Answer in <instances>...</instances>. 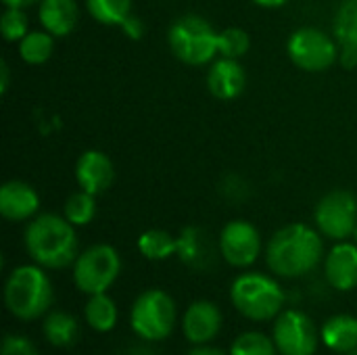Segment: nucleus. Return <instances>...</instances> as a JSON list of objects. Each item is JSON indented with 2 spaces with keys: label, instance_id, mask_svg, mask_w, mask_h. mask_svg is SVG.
Listing matches in <instances>:
<instances>
[{
  "label": "nucleus",
  "instance_id": "nucleus-1",
  "mask_svg": "<svg viewBox=\"0 0 357 355\" xmlns=\"http://www.w3.org/2000/svg\"><path fill=\"white\" fill-rule=\"evenodd\" d=\"M322 239L307 224H289L280 228L268 243V268L282 278H299L310 274L322 259Z\"/></svg>",
  "mask_w": 357,
  "mask_h": 355
},
{
  "label": "nucleus",
  "instance_id": "nucleus-2",
  "mask_svg": "<svg viewBox=\"0 0 357 355\" xmlns=\"http://www.w3.org/2000/svg\"><path fill=\"white\" fill-rule=\"evenodd\" d=\"M27 255L42 268L61 270L77 259V234L65 216L42 213L33 218L23 234Z\"/></svg>",
  "mask_w": 357,
  "mask_h": 355
},
{
  "label": "nucleus",
  "instance_id": "nucleus-3",
  "mask_svg": "<svg viewBox=\"0 0 357 355\" xmlns=\"http://www.w3.org/2000/svg\"><path fill=\"white\" fill-rule=\"evenodd\" d=\"M4 301L19 320H36L52 303V285L42 266H19L10 272L4 287Z\"/></svg>",
  "mask_w": 357,
  "mask_h": 355
},
{
  "label": "nucleus",
  "instance_id": "nucleus-4",
  "mask_svg": "<svg viewBox=\"0 0 357 355\" xmlns=\"http://www.w3.org/2000/svg\"><path fill=\"white\" fill-rule=\"evenodd\" d=\"M218 33L213 25L199 15L178 17L167 31V44L174 56L186 65L201 67L215 59L218 52Z\"/></svg>",
  "mask_w": 357,
  "mask_h": 355
},
{
  "label": "nucleus",
  "instance_id": "nucleus-5",
  "mask_svg": "<svg viewBox=\"0 0 357 355\" xmlns=\"http://www.w3.org/2000/svg\"><path fill=\"white\" fill-rule=\"evenodd\" d=\"M234 308L249 320L266 322L282 312L284 293L280 285L259 272L241 274L230 289Z\"/></svg>",
  "mask_w": 357,
  "mask_h": 355
},
{
  "label": "nucleus",
  "instance_id": "nucleus-6",
  "mask_svg": "<svg viewBox=\"0 0 357 355\" xmlns=\"http://www.w3.org/2000/svg\"><path fill=\"white\" fill-rule=\"evenodd\" d=\"M130 324L134 333L144 341H163L172 335L176 324V303L161 291H144L132 305Z\"/></svg>",
  "mask_w": 357,
  "mask_h": 355
},
{
  "label": "nucleus",
  "instance_id": "nucleus-7",
  "mask_svg": "<svg viewBox=\"0 0 357 355\" xmlns=\"http://www.w3.org/2000/svg\"><path fill=\"white\" fill-rule=\"evenodd\" d=\"M121 272V257L111 245H92L82 251L73 264L75 287L86 295L105 293Z\"/></svg>",
  "mask_w": 357,
  "mask_h": 355
},
{
  "label": "nucleus",
  "instance_id": "nucleus-8",
  "mask_svg": "<svg viewBox=\"0 0 357 355\" xmlns=\"http://www.w3.org/2000/svg\"><path fill=\"white\" fill-rule=\"evenodd\" d=\"M337 44V38L333 40V36L318 27H299L289 36L287 52L293 65H297L299 69L320 73L331 69L339 59Z\"/></svg>",
  "mask_w": 357,
  "mask_h": 355
},
{
  "label": "nucleus",
  "instance_id": "nucleus-9",
  "mask_svg": "<svg viewBox=\"0 0 357 355\" xmlns=\"http://www.w3.org/2000/svg\"><path fill=\"white\" fill-rule=\"evenodd\" d=\"M314 222L318 230L333 241H347L357 226V199L349 190H333L324 195L316 209Z\"/></svg>",
  "mask_w": 357,
  "mask_h": 355
},
{
  "label": "nucleus",
  "instance_id": "nucleus-10",
  "mask_svg": "<svg viewBox=\"0 0 357 355\" xmlns=\"http://www.w3.org/2000/svg\"><path fill=\"white\" fill-rule=\"evenodd\" d=\"M274 343L280 355H314L318 347V333L303 312L287 310L278 314Z\"/></svg>",
  "mask_w": 357,
  "mask_h": 355
},
{
  "label": "nucleus",
  "instance_id": "nucleus-11",
  "mask_svg": "<svg viewBox=\"0 0 357 355\" xmlns=\"http://www.w3.org/2000/svg\"><path fill=\"white\" fill-rule=\"evenodd\" d=\"M220 253L234 268H249L261 253V236L247 220H232L220 232Z\"/></svg>",
  "mask_w": 357,
  "mask_h": 355
},
{
  "label": "nucleus",
  "instance_id": "nucleus-12",
  "mask_svg": "<svg viewBox=\"0 0 357 355\" xmlns=\"http://www.w3.org/2000/svg\"><path fill=\"white\" fill-rule=\"evenodd\" d=\"M75 180L82 190H86L94 197L102 195L105 190H109V186L115 180L113 161L102 151L90 149V151L82 153L75 163Z\"/></svg>",
  "mask_w": 357,
  "mask_h": 355
},
{
  "label": "nucleus",
  "instance_id": "nucleus-13",
  "mask_svg": "<svg viewBox=\"0 0 357 355\" xmlns=\"http://www.w3.org/2000/svg\"><path fill=\"white\" fill-rule=\"evenodd\" d=\"M40 195L21 180H8L0 186V213L8 222H23L38 213Z\"/></svg>",
  "mask_w": 357,
  "mask_h": 355
},
{
  "label": "nucleus",
  "instance_id": "nucleus-14",
  "mask_svg": "<svg viewBox=\"0 0 357 355\" xmlns=\"http://www.w3.org/2000/svg\"><path fill=\"white\" fill-rule=\"evenodd\" d=\"M245 86L247 73L238 59L222 56L211 63V69L207 73V88L218 100H234L243 94Z\"/></svg>",
  "mask_w": 357,
  "mask_h": 355
},
{
  "label": "nucleus",
  "instance_id": "nucleus-15",
  "mask_svg": "<svg viewBox=\"0 0 357 355\" xmlns=\"http://www.w3.org/2000/svg\"><path fill=\"white\" fill-rule=\"evenodd\" d=\"M184 335L195 345H205L213 341L222 328V312L211 301H195L182 320Z\"/></svg>",
  "mask_w": 357,
  "mask_h": 355
},
{
  "label": "nucleus",
  "instance_id": "nucleus-16",
  "mask_svg": "<svg viewBox=\"0 0 357 355\" xmlns=\"http://www.w3.org/2000/svg\"><path fill=\"white\" fill-rule=\"evenodd\" d=\"M326 280L337 291H351L357 287V245L339 241L326 255Z\"/></svg>",
  "mask_w": 357,
  "mask_h": 355
},
{
  "label": "nucleus",
  "instance_id": "nucleus-17",
  "mask_svg": "<svg viewBox=\"0 0 357 355\" xmlns=\"http://www.w3.org/2000/svg\"><path fill=\"white\" fill-rule=\"evenodd\" d=\"M176 255L188 268L205 270L213 262L211 239L207 236L205 230H201L197 226H186V228H182L180 236H178V251H176Z\"/></svg>",
  "mask_w": 357,
  "mask_h": 355
},
{
  "label": "nucleus",
  "instance_id": "nucleus-18",
  "mask_svg": "<svg viewBox=\"0 0 357 355\" xmlns=\"http://www.w3.org/2000/svg\"><path fill=\"white\" fill-rule=\"evenodd\" d=\"M79 8L75 0H42L38 6V19L42 27L54 38H65L77 25Z\"/></svg>",
  "mask_w": 357,
  "mask_h": 355
},
{
  "label": "nucleus",
  "instance_id": "nucleus-19",
  "mask_svg": "<svg viewBox=\"0 0 357 355\" xmlns=\"http://www.w3.org/2000/svg\"><path fill=\"white\" fill-rule=\"evenodd\" d=\"M322 341L328 349L347 354L357 347V318L351 316H335L322 326Z\"/></svg>",
  "mask_w": 357,
  "mask_h": 355
},
{
  "label": "nucleus",
  "instance_id": "nucleus-20",
  "mask_svg": "<svg viewBox=\"0 0 357 355\" xmlns=\"http://www.w3.org/2000/svg\"><path fill=\"white\" fill-rule=\"evenodd\" d=\"M79 326L73 316L65 312H50L44 318V337L54 347H71L77 341Z\"/></svg>",
  "mask_w": 357,
  "mask_h": 355
},
{
  "label": "nucleus",
  "instance_id": "nucleus-21",
  "mask_svg": "<svg viewBox=\"0 0 357 355\" xmlns=\"http://www.w3.org/2000/svg\"><path fill=\"white\" fill-rule=\"evenodd\" d=\"M138 251L142 257H146L151 262H161V259L176 255L178 239H174L167 230L151 228L138 236Z\"/></svg>",
  "mask_w": 357,
  "mask_h": 355
},
{
  "label": "nucleus",
  "instance_id": "nucleus-22",
  "mask_svg": "<svg viewBox=\"0 0 357 355\" xmlns=\"http://www.w3.org/2000/svg\"><path fill=\"white\" fill-rule=\"evenodd\" d=\"M86 322L96 333H109L117 324V305L105 293L90 295L86 303Z\"/></svg>",
  "mask_w": 357,
  "mask_h": 355
},
{
  "label": "nucleus",
  "instance_id": "nucleus-23",
  "mask_svg": "<svg viewBox=\"0 0 357 355\" xmlns=\"http://www.w3.org/2000/svg\"><path fill=\"white\" fill-rule=\"evenodd\" d=\"M54 50V36L44 31H29L19 42V56L27 65H44Z\"/></svg>",
  "mask_w": 357,
  "mask_h": 355
},
{
  "label": "nucleus",
  "instance_id": "nucleus-24",
  "mask_svg": "<svg viewBox=\"0 0 357 355\" xmlns=\"http://www.w3.org/2000/svg\"><path fill=\"white\" fill-rule=\"evenodd\" d=\"M86 8L102 25H123L132 15V0H86Z\"/></svg>",
  "mask_w": 357,
  "mask_h": 355
},
{
  "label": "nucleus",
  "instance_id": "nucleus-25",
  "mask_svg": "<svg viewBox=\"0 0 357 355\" xmlns=\"http://www.w3.org/2000/svg\"><path fill=\"white\" fill-rule=\"evenodd\" d=\"M63 216L73 224V226H86L94 220L96 216V197L86 192V190H77L73 195L67 197L65 207H63Z\"/></svg>",
  "mask_w": 357,
  "mask_h": 355
},
{
  "label": "nucleus",
  "instance_id": "nucleus-26",
  "mask_svg": "<svg viewBox=\"0 0 357 355\" xmlns=\"http://www.w3.org/2000/svg\"><path fill=\"white\" fill-rule=\"evenodd\" d=\"M335 38L341 46L357 48V0H343L335 15Z\"/></svg>",
  "mask_w": 357,
  "mask_h": 355
},
{
  "label": "nucleus",
  "instance_id": "nucleus-27",
  "mask_svg": "<svg viewBox=\"0 0 357 355\" xmlns=\"http://www.w3.org/2000/svg\"><path fill=\"white\" fill-rule=\"evenodd\" d=\"M251 38L243 27H226L218 33V52L228 59H241L249 52Z\"/></svg>",
  "mask_w": 357,
  "mask_h": 355
},
{
  "label": "nucleus",
  "instance_id": "nucleus-28",
  "mask_svg": "<svg viewBox=\"0 0 357 355\" xmlns=\"http://www.w3.org/2000/svg\"><path fill=\"white\" fill-rule=\"evenodd\" d=\"M276 343L266 335L245 333L234 341L230 355H276Z\"/></svg>",
  "mask_w": 357,
  "mask_h": 355
},
{
  "label": "nucleus",
  "instance_id": "nucleus-29",
  "mask_svg": "<svg viewBox=\"0 0 357 355\" xmlns=\"http://www.w3.org/2000/svg\"><path fill=\"white\" fill-rule=\"evenodd\" d=\"M0 29H2V38L6 42H21L27 33H29V23H27V15L23 13V8H4L2 17H0Z\"/></svg>",
  "mask_w": 357,
  "mask_h": 355
},
{
  "label": "nucleus",
  "instance_id": "nucleus-30",
  "mask_svg": "<svg viewBox=\"0 0 357 355\" xmlns=\"http://www.w3.org/2000/svg\"><path fill=\"white\" fill-rule=\"evenodd\" d=\"M2 355H38L33 343L21 335H8L2 343Z\"/></svg>",
  "mask_w": 357,
  "mask_h": 355
},
{
  "label": "nucleus",
  "instance_id": "nucleus-31",
  "mask_svg": "<svg viewBox=\"0 0 357 355\" xmlns=\"http://www.w3.org/2000/svg\"><path fill=\"white\" fill-rule=\"evenodd\" d=\"M123 31L130 36V38H134V40H138V38H142V31H144V25H142V21L138 19V17H128L126 21H123Z\"/></svg>",
  "mask_w": 357,
  "mask_h": 355
},
{
  "label": "nucleus",
  "instance_id": "nucleus-32",
  "mask_svg": "<svg viewBox=\"0 0 357 355\" xmlns=\"http://www.w3.org/2000/svg\"><path fill=\"white\" fill-rule=\"evenodd\" d=\"M339 61L345 69H356L357 67V48L356 46H341Z\"/></svg>",
  "mask_w": 357,
  "mask_h": 355
},
{
  "label": "nucleus",
  "instance_id": "nucleus-33",
  "mask_svg": "<svg viewBox=\"0 0 357 355\" xmlns=\"http://www.w3.org/2000/svg\"><path fill=\"white\" fill-rule=\"evenodd\" d=\"M42 0H2L4 6L8 8H27V6H33V4H40Z\"/></svg>",
  "mask_w": 357,
  "mask_h": 355
},
{
  "label": "nucleus",
  "instance_id": "nucleus-34",
  "mask_svg": "<svg viewBox=\"0 0 357 355\" xmlns=\"http://www.w3.org/2000/svg\"><path fill=\"white\" fill-rule=\"evenodd\" d=\"M188 355H226V354H224V352H220V349H215V347L199 345V347H195V349H192Z\"/></svg>",
  "mask_w": 357,
  "mask_h": 355
},
{
  "label": "nucleus",
  "instance_id": "nucleus-35",
  "mask_svg": "<svg viewBox=\"0 0 357 355\" xmlns=\"http://www.w3.org/2000/svg\"><path fill=\"white\" fill-rule=\"evenodd\" d=\"M0 75H2V80H0V92L4 94L6 88H8V65L4 61L0 63Z\"/></svg>",
  "mask_w": 357,
  "mask_h": 355
},
{
  "label": "nucleus",
  "instance_id": "nucleus-36",
  "mask_svg": "<svg viewBox=\"0 0 357 355\" xmlns=\"http://www.w3.org/2000/svg\"><path fill=\"white\" fill-rule=\"evenodd\" d=\"M255 2L257 6H264V8H278V6H284L289 0H251Z\"/></svg>",
  "mask_w": 357,
  "mask_h": 355
},
{
  "label": "nucleus",
  "instance_id": "nucleus-37",
  "mask_svg": "<svg viewBox=\"0 0 357 355\" xmlns=\"http://www.w3.org/2000/svg\"><path fill=\"white\" fill-rule=\"evenodd\" d=\"M354 241H356V245H357V226H356V232H354Z\"/></svg>",
  "mask_w": 357,
  "mask_h": 355
}]
</instances>
